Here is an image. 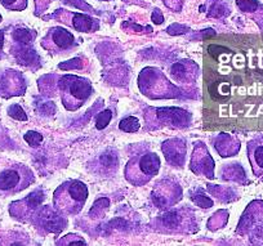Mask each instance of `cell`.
Instances as JSON below:
<instances>
[{"label":"cell","mask_w":263,"mask_h":246,"mask_svg":"<svg viewBox=\"0 0 263 246\" xmlns=\"http://www.w3.org/2000/svg\"><path fill=\"white\" fill-rule=\"evenodd\" d=\"M248 157L255 176L263 177V138L253 139L249 142Z\"/></svg>","instance_id":"cell-8"},{"label":"cell","mask_w":263,"mask_h":246,"mask_svg":"<svg viewBox=\"0 0 263 246\" xmlns=\"http://www.w3.org/2000/svg\"><path fill=\"white\" fill-rule=\"evenodd\" d=\"M111 120V111L110 110H106L103 112H101L100 115L97 116V120H96V126L97 129H105L106 126L108 125Z\"/></svg>","instance_id":"cell-14"},{"label":"cell","mask_w":263,"mask_h":246,"mask_svg":"<svg viewBox=\"0 0 263 246\" xmlns=\"http://www.w3.org/2000/svg\"><path fill=\"white\" fill-rule=\"evenodd\" d=\"M61 88H62L61 93L62 102L69 110H75L82 106L92 92L89 81L77 76H65L61 83Z\"/></svg>","instance_id":"cell-4"},{"label":"cell","mask_w":263,"mask_h":246,"mask_svg":"<svg viewBox=\"0 0 263 246\" xmlns=\"http://www.w3.org/2000/svg\"><path fill=\"white\" fill-rule=\"evenodd\" d=\"M237 6L242 12H254L258 4L255 0H237Z\"/></svg>","instance_id":"cell-16"},{"label":"cell","mask_w":263,"mask_h":246,"mask_svg":"<svg viewBox=\"0 0 263 246\" xmlns=\"http://www.w3.org/2000/svg\"><path fill=\"white\" fill-rule=\"evenodd\" d=\"M160 159L154 152H146L129 160L125 169V177L129 183L143 186L159 173Z\"/></svg>","instance_id":"cell-2"},{"label":"cell","mask_w":263,"mask_h":246,"mask_svg":"<svg viewBox=\"0 0 263 246\" xmlns=\"http://www.w3.org/2000/svg\"><path fill=\"white\" fill-rule=\"evenodd\" d=\"M102 2H108V0H102Z\"/></svg>","instance_id":"cell-20"},{"label":"cell","mask_w":263,"mask_h":246,"mask_svg":"<svg viewBox=\"0 0 263 246\" xmlns=\"http://www.w3.org/2000/svg\"><path fill=\"white\" fill-rule=\"evenodd\" d=\"M96 24V20L89 18L83 14H74V21H72V26L77 30L83 32H89L93 30V25Z\"/></svg>","instance_id":"cell-10"},{"label":"cell","mask_w":263,"mask_h":246,"mask_svg":"<svg viewBox=\"0 0 263 246\" xmlns=\"http://www.w3.org/2000/svg\"><path fill=\"white\" fill-rule=\"evenodd\" d=\"M97 165L101 168L100 173L107 172L108 174H114L118 169V156L111 151L105 152V154L100 155V157H98Z\"/></svg>","instance_id":"cell-9"},{"label":"cell","mask_w":263,"mask_h":246,"mask_svg":"<svg viewBox=\"0 0 263 246\" xmlns=\"http://www.w3.org/2000/svg\"><path fill=\"white\" fill-rule=\"evenodd\" d=\"M3 45H4V31L3 30H0V60H3L6 57L3 52Z\"/></svg>","instance_id":"cell-17"},{"label":"cell","mask_w":263,"mask_h":246,"mask_svg":"<svg viewBox=\"0 0 263 246\" xmlns=\"http://www.w3.org/2000/svg\"><path fill=\"white\" fill-rule=\"evenodd\" d=\"M0 93H2V83H0Z\"/></svg>","instance_id":"cell-19"},{"label":"cell","mask_w":263,"mask_h":246,"mask_svg":"<svg viewBox=\"0 0 263 246\" xmlns=\"http://www.w3.org/2000/svg\"><path fill=\"white\" fill-rule=\"evenodd\" d=\"M25 80L21 73L16 71H6L2 79V96L4 98H11L14 96H21L25 92Z\"/></svg>","instance_id":"cell-6"},{"label":"cell","mask_w":263,"mask_h":246,"mask_svg":"<svg viewBox=\"0 0 263 246\" xmlns=\"http://www.w3.org/2000/svg\"><path fill=\"white\" fill-rule=\"evenodd\" d=\"M34 182V174L22 164L7 166L0 172V194L11 196L24 191Z\"/></svg>","instance_id":"cell-3"},{"label":"cell","mask_w":263,"mask_h":246,"mask_svg":"<svg viewBox=\"0 0 263 246\" xmlns=\"http://www.w3.org/2000/svg\"><path fill=\"white\" fill-rule=\"evenodd\" d=\"M153 20L155 24H161V22L164 21L163 16H160V12H159V9H155V12H154V14H153Z\"/></svg>","instance_id":"cell-18"},{"label":"cell","mask_w":263,"mask_h":246,"mask_svg":"<svg viewBox=\"0 0 263 246\" xmlns=\"http://www.w3.org/2000/svg\"><path fill=\"white\" fill-rule=\"evenodd\" d=\"M158 116L163 121L164 125H172L181 128V126L189 125L190 115L189 112L179 108H160L156 110Z\"/></svg>","instance_id":"cell-7"},{"label":"cell","mask_w":263,"mask_h":246,"mask_svg":"<svg viewBox=\"0 0 263 246\" xmlns=\"http://www.w3.org/2000/svg\"><path fill=\"white\" fill-rule=\"evenodd\" d=\"M87 197L88 190L83 182L70 181L55 190L54 205L60 212L75 215L83 209Z\"/></svg>","instance_id":"cell-1"},{"label":"cell","mask_w":263,"mask_h":246,"mask_svg":"<svg viewBox=\"0 0 263 246\" xmlns=\"http://www.w3.org/2000/svg\"><path fill=\"white\" fill-rule=\"evenodd\" d=\"M140 120L137 118H135V116H128V118L123 119L120 121L119 128L123 131H126V133H135V131H137L140 129Z\"/></svg>","instance_id":"cell-11"},{"label":"cell","mask_w":263,"mask_h":246,"mask_svg":"<svg viewBox=\"0 0 263 246\" xmlns=\"http://www.w3.org/2000/svg\"><path fill=\"white\" fill-rule=\"evenodd\" d=\"M24 138H25V141H26L27 143H29L31 147L39 146L40 142L43 141L42 134L36 133V131H32V130L31 131H27V133L25 134Z\"/></svg>","instance_id":"cell-15"},{"label":"cell","mask_w":263,"mask_h":246,"mask_svg":"<svg viewBox=\"0 0 263 246\" xmlns=\"http://www.w3.org/2000/svg\"><path fill=\"white\" fill-rule=\"evenodd\" d=\"M0 22H2V16H0Z\"/></svg>","instance_id":"cell-21"},{"label":"cell","mask_w":263,"mask_h":246,"mask_svg":"<svg viewBox=\"0 0 263 246\" xmlns=\"http://www.w3.org/2000/svg\"><path fill=\"white\" fill-rule=\"evenodd\" d=\"M43 47L53 52H65L75 47L74 35L61 27H54L43 39Z\"/></svg>","instance_id":"cell-5"},{"label":"cell","mask_w":263,"mask_h":246,"mask_svg":"<svg viewBox=\"0 0 263 246\" xmlns=\"http://www.w3.org/2000/svg\"><path fill=\"white\" fill-rule=\"evenodd\" d=\"M8 115L11 116V118H13L14 120H27V115L25 113V111L22 110V107L20 105H17V103H13V105H11L8 107Z\"/></svg>","instance_id":"cell-13"},{"label":"cell","mask_w":263,"mask_h":246,"mask_svg":"<svg viewBox=\"0 0 263 246\" xmlns=\"http://www.w3.org/2000/svg\"><path fill=\"white\" fill-rule=\"evenodd\" d=\"M0 3L9 11H24L27 6V0H0Z\"/></svg>","instance_id":"cell-12"}]
</instances>
